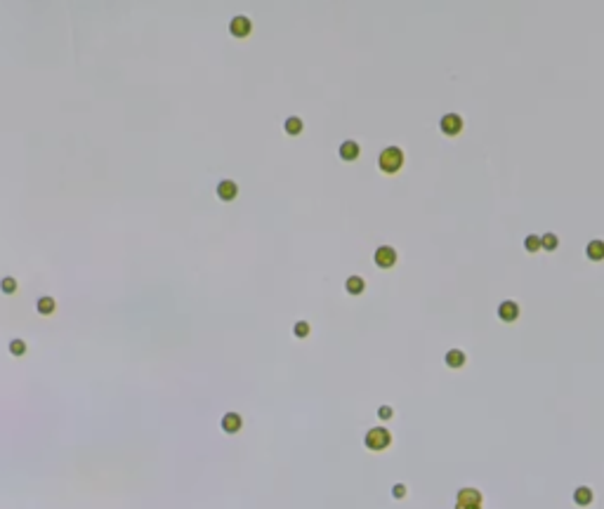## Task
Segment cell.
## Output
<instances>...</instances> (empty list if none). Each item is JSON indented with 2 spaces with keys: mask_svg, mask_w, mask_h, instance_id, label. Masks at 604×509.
Here are the masks:
<instances>
[{
  "mask_svg": "<svg viewBox=\"0 0 604 509\" xmlns=\"http://www.w3.org/2000/svg\"><path fill=\"white\" fill-rule=\"evenodd\" d=\"M456 509H482V493L477 488H463L456 498Z\"/></svg>",
  "mask_w": 604,
  "mask_h": 509,
  "instance_id": "obj_3",
  "label": "cell"
},
{
  "mask_svg": "<svg viewBox=\"0 0 604 509\" xmlns=\"http://www.w3.org/2000/svg\"><path fill=\"white\" fill-rule=\"evenodd\" d=\"M465 361H468L465 351H460V349H449L446 351V366L449 368H463Z\"/></svg>",
  "mask_w": 604,
  "mask_h": 509,
  "instance_id": "obj_11",
  "label": "cell"
},
{
  "mask_svg": "<svg viewBox=\"0 0 604 509\" xmlns=\"http://www.w3.org/2000/svg\"><path fill=\"white\" fill-rule=\"evenodd\" d=\"M24 351H26V342L24 339H12L9 342V354L12 356H24Z\"/></svg>",
  "mask_w": 604,
  "mask_h": 509,
  "instance_id": "obj_20",
  "label": "cell"
},
{
  "mask_svg": "<svg viewBox=\"0 0 604 509\" xmlns=\"http://www.w3.org/2000/svg\"><path fill=\"white\" fill-rule=\"evenodd\" d=\"M375 264L380 269H392L397 264V250L389 248V245H380L378 250H375Z\"/></svg>",
  "mask_w": 604,
  "mask_h": 509,
  "instance_id": "obj_4",
  "label": "cell"
},
{
  "mask_svg": "<svg viewBox=\"0 0 604 509\" xmlns=\"http://www.w3.org/2000/svg\"><path fill=\"white\" fill-rule=\"evenodd\" d=\"M359 153H361L359 144L352 142V139H347V142L340 144V158H343V161H357Z\"/></svg>",
  "mask_w": 604,
  "mask_h": 509,
  "instance_id": "obj_9",
  "label": "cell"
},
{
  "mask_svg": "<svg viewBox=\"0 0 604 509\" xmlns=\"http://www.w3.org/2000/svg\"><path fill=\"white\" fill-rule=\"evenodd\" d=\"M293 332H295L298 337H307V335H309V323L298 321L295 325H293Z\"/></svg>",
  "mask_w": 604,
  "mask_h": 509,
  "instance_id": "obj_21",
  "label": "cell"
},
{
  "mask_svg": "<svg viewBox=\"0 0 604 509\" xmlns=\"http://www.w3.org/2000/svg\"><path fill=\"white\" fill-rule=\"evenodd\" d=\"M345 288H347L350 295H361L363 288H366V281H363L361 276H350L347 281H345Z\"/></svg>",
  "mask_w": 604,
  "mask_h": 509,
  "instance_id": "obj_14",
  "label": "cell"
},
{
  "mask_svg": "<svg viewBox=\"0 0 604 509\" xmlns=\"http://www.w3.org/2000/svg\"><path fill=\"white\" fill-rule=\"evenodd\" d=\"M217 196L222 198V201H234V198L239 196L236 182H232V179H222V182L217 184Z\"/></svg>",
  "mask_w": 604,
  "mask_h": 509,
  "instance_id": "obj_8",
  "label": "cell"
},
{
  "mask_svg": "<svg viewBox=\"0 0 604 509\" xmlns=\"http://www.w3.org/2000/svg\"><path fill=\"white\" fill-rule=\"evenodd\" d=\"M229 31H232V36H234V38L250 36V31H252L250 19H248V17H234V19H232V24H229Z\"/></svg>",
  "mask_w": 604,
  "mask_h": 509,
  "instance_id": "obj_6",
  "label": "cell"
},
{
  "mask_svg": "<svg viewBox=\"0 0 604 509\" xmlns=\"http://www.w3.org/2000/svg\"><path fill=\"white\" fill-rule=\"evenodd\" d=\"M0 290H2L5 295H14V293H17V278L5 276L2 281H0Z\"/></svg>",
  "mask_w": 604,
  "mask_h": 509,
  "instance_id": "obj_16",
  "label": "cell"
},
{
  "mask_svg": "<svg viewBox=\"0 0 604 509\" xmlns=\"http://www.w3.org/2000/svg\"><path fill=\"white\" fill-rule=\"evenodd\" d=\"M586 255L588 259H593V262H602L604 259V241H590L586 248Z\"/></svg>",
  "mask_w": 604,
  "mask_h": 509,
  "instance_id": "obj_12",
  "label": "cell"
},
{
  "mask_svg": "<svg viewBox=\"0 0 604 509\" xmlns=\"http://www.w3.org/2000/svg\"><path fill=\"white\" fill-rule=\"evenodd\" d=\"M498 316H500L505 323L517 321V318H519V304L512 302V300H505V302H500V306H498Z\"/></svg>",
  "mask_w": 604,
  "mask_h": 509,
  "instance_id": "obj_7",
  "label": "cell"
},
{
  "mask_svg": "<svg viewBox=\"0 0 604 509\" xmlns=\"http://www.w3.org/2000/svg\"><path fill=\"white\" fill-rule=\"evenodd\" d=\"M574 502H576L578 507H588L593 502V491L588 486H578L576 491H574Z\"/></svg>",
  "mask_w": 604,
  "mask_h": 509,
  "instance_id": "obj_13",
  "label": "cell"
},
{
  "mask_svg": "<svg viewBox=\"0 0 604 509\" xmlns=\"http://www.w3.org/2000/svg\"><path fill=\"white\" fill-rule=\"evenodd\" d=\"M541 245H543V250H557L559 238L555 233H545V236H541Z\"/></svg>",
  "mask_w": 604,
  "mask_h": 509,
  "instance_id": "obj_18",
  "label": "cell"
},
{
  "mask_svg": "<svg viewBox=\"0 0 604 509\" xmlns=\"http://www.w3.org/2000/svg\"><path fill=\"white\" fill-rule=\"evenodd\" d=\"M286 132H288V134H300V132H302V120H300L298 116H290L288 120H286Z\"/></svg>",
  "mask_w": 604,
  "mask_h": 509,
  "instance_id": "obj_19",
  "label": "cell"
},
{
  "mask_svg": "<svg viewBox=\"0 0 604 509\" xmlns=\"http://www.w3.org/2000/svg\"><path fill=\"white\" fill-rule=\"evenodd\" d=\"M378 165L385 175H394V172H399L401 165H404V151H401L399 146H387L385 151L380 153Z\"/></svg>",
  "mask_w": 604,
  "mask_h": 509,
  "instance_id": "obj_1",
  "label": "cell"
},
{
  "mask_svg": "<svg viewBox=\"0 0 604 509\" xmlns=\"http://www.w3.org/2000/svg\"><path fill=\"white\" fill-rule=\"evenodd\" d=\"M363 443L368 450H385V448L392 443V434H389L385 427H373L368 429V434L363 438Z\"/></svg>",
  "mask_w": 604,
  "mask_h": 509,
  "instance_id": "obj_2",
  "label": "cell"
},
{
  "mask_svg": "<svg viewBox=\"0 0 604 509\" xmlns=\"http://www.w3.org/2000/svg\"><path fill=\"white\" fill-rule=\"evenodd\" d=\"M36 306H38V313H43V316H50V313H54V306H57V304H54L52 297H47V295H45V297H40V300H38Z\"/></svg>",
  "mask_w": 604,
  "mask_h": 509,
  "instance_id": "obj_15",
  "label": "cell"
},
{
  "mask_svg": "<svg viewBox=\"0 0 604 509\" xmlns=\"http://www.w3.org/2000/svg\"><path fill=\"white\" fill-rule=\"evenodd\" d=\"M439 125H442V132L446 134V137H456V134L463 132V118H460L458 113H446Z\"/></svg>",
  "mask_w": 604,
  "mask_h": 509,
  "instance_id": "obj_5",
  "label": "cell"
},
{
  "mask_svg": "<svg viewBox=\"0 0 604 509\" xmlns=\"http://www.w3.org/2000/svg\"><path fill=\"white\" fill-rule=\"evenodd\" d=\"M378 415H380V420H389L394 412H392V408H389V406H382V408L378 410Z\"/></svg>",
  "mask_w": 604,
  "mask_h": 509,
  "instance_id": "obj_22",
  "label": "cell"
},
{
  "mask_svg": "<svg viewBox=\"0 0 604 509\" xmlns=\"http://www.w3.org/2000/svg\"><path fill=\"white\" fill-rule=\"evenodd\" d=\"M241 415H236V412H227L225 417H222V429H225L227 434H236L239 429H241Z\"/></svg>",
  "mask_w": 604,
  "mask_h": 509,
  "instance_id": "obj_10",
  "label": "cell"
},
{
  "mask_svg": "<svg viewBox=\"0 0 604 509\" xmlns=\"http://www.w3.org/2000/svg\"><path fill=\"white\" fill-rule=\"evenodd\" d=\"M392 495H394V498H404V495H406V486H404V483H397V486L392 488Z\"/></svg>",
  "mask_w": 604,
  "mask_h": 509,
  "instance_id": "obj_23",
  "label": "cell"
},
{
  "mask_svg": "<svg viewBox=\"0 0 604 509\" xmlns=\"http://www.w3.org/2000/svg\"><path fill=\"white\" fill-rule=\"evenodd\" d=\"M524 248L529 252H538V250H543V245H541V236H526L524 238Z\"/></svg>",
  "mask_w": 604,
  "mask_h": 509,
  "instance_id": "obj_17",
  "label": "cell"
}]
</instances>
